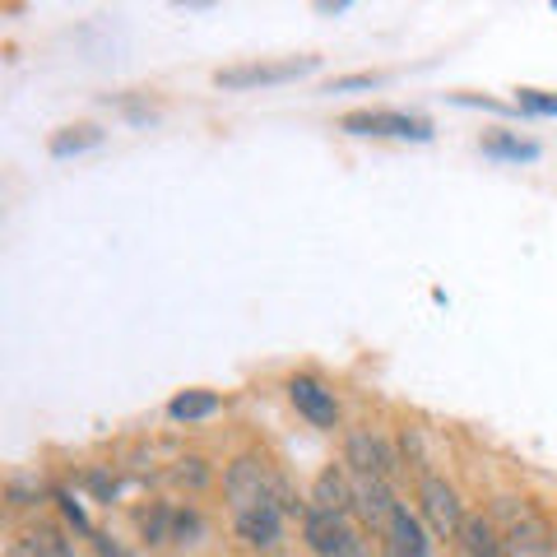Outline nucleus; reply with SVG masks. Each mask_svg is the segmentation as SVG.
<instances>
[{"label":"nucleus","instance_id":"1","mask_svg":"<svg viewBox=\"0 0 557 557\" xmlns=\"http://www.w3.org/2000/svg\"><path fill=\"white\" fill-rule=\"evenodd\" d=\"M274 487H278V474L260 456H237L223 469V493H228L233 516H247L256 507H274Z\"/></svg>","mask_w":557,"mask_h":557},{"label":"nucleus","instance_id":"2","mask_svg":"<svg viewBox=\"0 0 557 557\" xmlns=\"http://www.w3.org/2000/svg\"><path fill=\"white\" fill-rule=\"evenodd\" d=\"M497 516L507 520V525H502V539H507V557H557V553H553V530H548V520L539 516L530 502L502 497V502H497Z\"/></svg>","mask_w":557,"mask_h":557},{"label":"nucleus","instance_id":"3","mask_svg":"<svg viewBox=\"0 0 557 557\" xmlns=\"http://www.w3.org/2000/svg\"><path fill=\"white\" fill-rule=\"evenodd\" d=\"M321 61L317 57H288V61H251V65H228L219 70L214 84L219 89H265V84H288V79H302L311 75Z\"/></svg>","mask_w":557,"mask_h":557},{"label":"nucleus","instance_id":"4","mask_svg":"<svg viewBox=\"0 0 557 557\" xmlns=\"http://www.w3.org/2000/svg\"><path fill=\"white\" fill-rule=\"evenodd\" d=\"M418 507H423L428 530L437 539H460L465 525V507H460V493L437 474H423L418 479Z\"/></svg>","mask_w":557,"mask_h":557},{"label":"nucleus","instance_id":"5","mask_svg":"<svg viewBox=\"0 0 557 557\" xmlns=\"http://www.w3.org/2000/svg\"><path fill=\"white\" fill-rule=\"evenodd\" d=\"M302 539H307V548L317 557H358L362 553L354 525H348V516H335V511L311 507L302 516Z\"/></svg>","mask_w":557,"mask_h":557},{"label":"nucleus","instance_id":"6","mask_svg":"<svg viewBox=\"0 0 557 557\" xmlns=\"http://www.w3.org/2000/svg\"><path fill=\"white\" fill-rule=\"evenodd\" d=\"M339 131H348V135L418 139V145H428V139H432V121L413 116V112H348V116L339 121Z\"/></svg>","mask_w":557,"mask_h":557},{"label":"nucleus","instance_id":"7","mask_svg":"<svg viewBox=\"0 0 557 557\" xmlns=\"http://www.w3.org/2000/svg\"><path fill=\"white\" fill-rule=\"evenodd\" d=\"M344 465L354 469V474H362V479H395V469H399V460H395V450L376 437L372 428H354L348 432V442H344Z\"/></svg>","mask_w":557,"mask_h":557},{"label":"nucleus","instance_id":"8","mask_svg":"<svg viewBox=\"0 0 557 557\" xmlns=\"http://www.w3.org/2000/svg\"><path fill=\"white\" fill-rule=\"evenodd\" d=\"M288 399H293V409H298L311 428H335L339 423V399L317 376H307V372L288 376Z\"/></svg>","mask_w":557,"mask_h":557},{"label":"nucleus","instance_id":"9","mask_svg":"<svg viewBox=\"0 0 557 557\" xmlns=\"http://www.w3.org/2000/svg\"><path fill=\"white\" fill-rule=\"evenodd\" d=\"M354 511L381 534V530H386L391 520H395L399 502H395V493H391L386 479H362V474H354Z\"/></svg>","mask_w":557,"mask_h":557},{"label":"nucleus","instance_id":"10","mask_svg":"<svg viewBox=\"0 0 557 557\" xmlns=\"http://www.w3.org/2000/svg\"><path fill=\"white\" fill-rule=\"evenodd\" d=\"M311 507L348 516L354 511V474H348L344 465H325L317 474V483H311Z\"/></svg>","mask_w":557,"mask_h":557},{"label":"nucleus","instance_id":"11","mask_svg":"<svg viewBox=\"0 0 557 557\" xmlns=\"http://www.w3.org/2000/svg\"><path fill=\"white\" fill-rule=\"evenodd\" d=\"M381 539H386V557H428V534H423V520L409 516L405 507L395 511V520L386 530H381Z\"/></svg>","mask_w":557,"mask_h":557},{"label":"nucleus","instance_id":"12","mask_svg":"<svg viewBox=\"0 0 557 557\" xmlns=\"http://www.w3.org/2000/svg\"><path fill=\"white\" fill-rule=\"evenodd\" d=\"M460 548L465 557H507V539H502V525L493 516H465Z\"/></svg>","mask_w":557,"mask_h":557},{"label":"nucleus","instance_id":"13","mask_svg":"<svg viewBox=\"0 0 557 557\" xmlns=\"http://www.w3.org/2000/svg\"><path fill=\"white\" fill-rule=\"evenodd\" d=\"M278 530H284V511L278 507H256L247 516H237V534L247 539V548L274 553L278 548Z\"/></svg>","mask_w":557,"mask_h":557},{"label":"nucleus","instance_id":"14","mask_svg":"<svg viewBox=\"0 0 557 557\" xmlns=\"http://www.w3.org/2000/svg\"><path fill=\"white\" fill-rule=\"evenodd\" d=\"M223 409L219 391H182L168 399V418L172 423H200V418H214Z\"/></svg>","mask_w":557,"mask_h":557},{"label":"nucleus","instance_id":"15","mask_svg":"<svg viewBox=\"0 0 557 557\" xmlns=\"http://www.w3.org/2000/svg\"><path fill=\"white\" fill-rule=\"evenodd\" d=\"M479 149L487 153V159H502V163H534V159H539V145H534V139H520V135H511V131L483 135Z\"/></svg>","mask_w":557,"mask_h":557},{"label":"nucleus","instance_id":"16","mask_svg":"<svg viewBox=\"0 0 557 557\" xmlns=\"http://www.w3.org/2000/svg\"><path fill=\"white\" fill-rule=\"evenodd\" d=\"M135 520H139V539H149L153 548L172 544V530H177V511H172L168 502H153V507H145Z\"/></svg>","mask_w":557,"mask_h":557},{"label":"nucleus","instance_id":"17","mask_svg":"<svg viewBox=\"0 0 557 557\" xmlns=\"http://www.w3.org/2000/svg\"><path fill=\"white\" fill-rule=\"evenodd\" d=\"M94 145H102V131L84 121V126H65V131H57L47 149H51V159H70V153H84V149H94Z\"/></svg>","mask_w":557,"mask_h":557},{"label":"nucleus","instance_id":"18","mask_svg":"<svg viewBox=\"0 0 557 557\" xmlns=\"http://www.w3.org/2000/svg\"><path fill=\"white\" fill-rule=\"evenodd\" d=\"M24 557H75V553H70V544L61 539V530L38 525V530L24 534Z\"/></svg>","mask_w":557,"mask_h":557},{"label":"nucleus","instance_id":"19","mask_svg":"<svg viewBox=\"0 0 557 557\" xmlns=\"http://www.w3.org/2000/svg\"><path fill=\"white\" fill-rule=\"evenodd\" d=\"M516 112L557 116V94H544V89H516Z\"/></svg>","mask_w":557,"mask_h":557},{"label":"nucleus","instance_id":"20","mask_svg":"<svg viewBox=\"0 0 557 557\" xmlns=\"http://www.w3.org/2000/svg\"><path fill=\"white\" fill-rule=\"evenodd\" d=\"M200 534H205V520L196 511H177V530H172V544H200Z\"/></svg>","mask_w":557,"mask_h":557},{"label":"nucleus","instance_id":"21","mask_svg":"<svg viewBox=\"0 0 557 557\" xmlns=\"http://www.w3.org/2000/svg\"><path fill=\"white\" fill-rule=\"evenodd\" d=\"M386 79V75H339V79H330L321 94H348V89H376V84Z\"/></svg>","mask_w":557,"mask_h":557},{"label":"nucleus","instance_id":"22","mask_svg":"<svg viewBox=\"0 0 557 557\" xmlns=\"http://www.w3.org/2000/svg\"><path fill=\"white\" fill-rule=\"evenodd\" d=\"M33 502H42V487H28V483L14 479V483H10V507L24 511V507H33Z\"/></svg>","mask_w":557,"mask_h":557},{"label":"nucleus","instance_id":"23","mask_svg":"<svg viewBox=\"0 0 557 557\" xmlns=\"http://www.w3.org/2000/svg\"><path fill=\"white\" fill-rule=\"evenodd\" d=\"M399 446H405V460H409V465H418V469L428 465V460H423V437H418V428H405V437H399Z\"/></svg>","mask_w":557,"mask_h":557},{"label":"nucleus","instance_id":"24","mask_svg":"<svg viewBox=\"0 0 557 557\" xmlns=\"http://www.w3.org/2000/svg\"><path fill=\"white\" fill-rule=\"evenodd\" d=\"M57 502H61V511H65V520H70V525H75V530H84V534H94V530H89V520H84V511H79V502H75V497H70V493H57Z\"/></svg>","mask_w":557,"mask_h":557},{"label":"nucleus","instance_id":"25","mask_svg":"<svg viewBox=\"0 0 557 557\" xmlns=\"http://www.w3.org/2000/svg\"><path fill=\"white\" fill-rule=\"evenodd\" d=\"M89 539H94V548H98V557H131L126 548H121V544H116V539H112V534H98V530H94Z\"/></svg>","mask_w":557,"mask_h":557},{"label":"nucleus","instance_id":"26","mask_svg":"<svg viewBox=\"0 0 557 557\" xmlns=\"http://www.w3.org/2000/svg\"><path fill=\"white\" fill-rule=\"evenodd\" d=\"M456 102H465V108H487V112H511L507 102H497V98H474V94H456Z\"/></svg>","mask_w":557,"mask_h":557},{"label":"nucleus","instance_id":"27","mask_svg":"<svg viewBox=\"0 0 557 557\" xmlns=\"http://www.w3.org/2000/svg\"><path fill=\"white\" fill-rule=\"evenodd\" d=\"M89 487H94V493H98L102 502H112V493H116V479H108V474H102V469H94V474H89Z\"/></svg>","mask_w":557,"mask_h":557},{"label":"nucleus","instance_id":"28","mask_svg":"<svg viewBox=\"0 0 557 557\" xmlns=\"http://www.w3.org/2000/svg\"><path fill=\"white\" fill-rule=\"evenodd\" d=\"M205 460H182V469H177V479L182 483H190V487H200L205 483V469H200Z\"/></svg>","mask_w":557,"mask_h":557},{"label":"nucleus","instance_id":"29","mask_svg":"<svg viewBox=\"0 0 557 557\" xmlns=\"http://www.w3.org/2000/svg\"><path fill=\"white\" fill-rule=\"evenodd\" d=\"M348 10V0H321L317 5V14H344Z\"/></svg>","mask_w":557,"mask_h":557},{"label":"nucleus","instance_id":"30","mask_svg":"<svg viewBox=\"0 0 557 557\" xmlns=\"http://www.w3.org/2000/svg\"><path fill=\"white\" fill-rule=\"evenodd\" d=\"M10 557H24V553H10Z\"/></svg>","mask_w":557,"mask_h":557},{"label":"nucleus","instance_id":"31","mask_svg":"<svg viewBox=\"0 0 557 557\" xmlns=\"http://www.w3.org/2000/svg\"><path fill=\"white\" fill-rule=\"evenodd\" d=\"M553 10H557V0H553Z\"/></svg>","mask_w":557,"mask_h":557}]
</instances>
